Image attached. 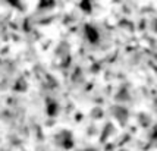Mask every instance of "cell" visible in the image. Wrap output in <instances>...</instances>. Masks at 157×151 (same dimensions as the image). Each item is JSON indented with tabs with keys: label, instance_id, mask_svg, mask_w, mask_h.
<instances>
[{
	"label": "cell",
	"instance_id": "6da1fadb",
	"mask_svg": "<svg viewBox=\"0 0 157 151\" xmlns=\"http://www.w3.org/2000/svg\"><path fill=\"white\" fill-rule=\"evenodd\" d=\"M56 142L63 150H71L74 147V135L69 130H62L56 135Z\"/></svg>",
	"mask_w": 157,
	"mask_h": 151
},
{
	"label": "cell",
	"instance_id": "7a4b0ae2",
	"mask_svg": "<svg viewBox=\"0 0 157 151\" xmlns=\"http://www.w3.org/2000/svg\"><path fill=\"white\" fill-rule=\"evenodd\" d=\"M85 38L88 40L91 44H97L100 40V35L97 32V29L91 25H85Z\"/></svg>",
	"mask_w": 157,
	"mask_h": 151
}]
</instances>
